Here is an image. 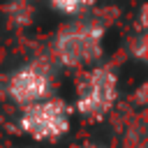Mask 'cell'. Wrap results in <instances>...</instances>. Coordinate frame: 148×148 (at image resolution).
Here are the masks:
<instances>
[{"label": "cell", "mask_w": 148, "mask_h": 148, "mask_svg": "<svg viewBox=\"0 0 148 148\" xmlns=\"http://www.w3.org/2000/svg\"><path fill=\"white\" fill-rule=\"evenodd\" d=\"M120 97V79L113 65L99 62L90 65L88 72L81 74L76 86V99L72 111L90 123H99L111 116Z\"/></svg>", "instance_id": "cell-1"}, {"label": "cell", "mask_w": 148, "mask_h": 148, "mask_svg": "<svg viewBox=\"0 0 148 148\" xmlns=\"http://www.w3.org/2000/svg\"><path fill=\"white\" fill-rule=\"evenodd\" d=\"M51 95H56V74L44 58L23 62L5 81V97L16 106H28Z\"/></svg>", "instance_id": "cell-4"}, {"label": "cell", "mask_w": 148, "mask_h": 148, "mask_svg": "<svg viewBox=\"0 0 148 148\" xmlns=\"http://www.w3.org/2000/svg\"><path fill=\"white\" fill-rule=\"evenodd\" d=\"M72 104L62 97H46L35 104L21 106L16 116V127L37 143H56L72 130Z\"/></svg>", "instance_id": "cell-3"}, {"label": "cell", "mask_w": 148, "mask_h": 148, "mask_svg": "<svg viewBox=\"0 0 148 148\" xmlns=\"http://www.w3.org/2000/svg\"><path fill=\"white\" fill-rule=\"evenodd\" d=\"M76 148H104V146H99V143H92V141H88V143H81V146H76Z\"/></svg>", "instance_id": "cell-6"}, {"label": "cell", "mask_w": 148, "mask_h": 148, "mask_svg": "<svg viewBox=\"0 0 148 148\" xmlns=\"http://www.w3.org/2000/svg\"><path fill=\"white\" fill-rule=\"evenodd\" d=\"M49 5L62 16H79L92 5V0H49Z\"/></svg>", "instance_id": "cell-5"}, {"label": "cell", "mask_w": 148, "mask_h": 148, "mask_svg": "<svg viewBox=\"0 0 148 148\" xmlns=\"http://www.w3.org/2000/svg\"><path fill=\"white\" fill-rule=\"evenodd\" d=\"M104 32L97 21H72L53 37L51 56L62 67L97 65L104 53Z\"/></svg>", "instance_id": "cell-2"}]
</instances>
